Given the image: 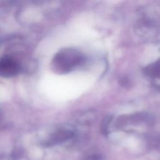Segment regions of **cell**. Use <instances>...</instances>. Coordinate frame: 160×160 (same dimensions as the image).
<instances>
[{
	"label": "cell",
	"mask_w": 160,
	"mask_h": 160,
	"mask_svg": "<svg viewBox=\"0 0 160 160\" xmlns=\"http://www.w3.org/2000/svg\"><path fill=\"white\" fill-rule=\"evenodd\" d=\"M147 72L152 77H160V60L152 65L149 66L147 69Z\"/></svg>",
	"instance_id": "cell-3"
},
{
	"label": "cell",
	"mask_w": 160,
	"mask_h": 160,
	"mask_svg": "<svg viewBox=\"0 0 160 160\" xmlns=\"http://www.w3.org/2000/svg\"><path fill=\"white\" fill-rule=\"evenodd\" d=\"M19 64L12 58L4 56L0 59V76L11 78L19 71Z\"/></svg>",
	"instance_id": "cell-2"
},
{
	"label": "cell",
	"mask_w": 160,
	"mask_h": 160,
	"mask_svg": "<svg viewBox=\"0 0 160 160\" xmlns=\"http://www.w3.org/2000/svg\"><path fill=\"white\" fill-rule=\"evenodd\" d=\"M81 54L74 49H65L58 53L53 61L55 69L64 73L71 71L82 61Z\"/></svg>",
	"instance_id": "cell-1"
}]
</instances>
